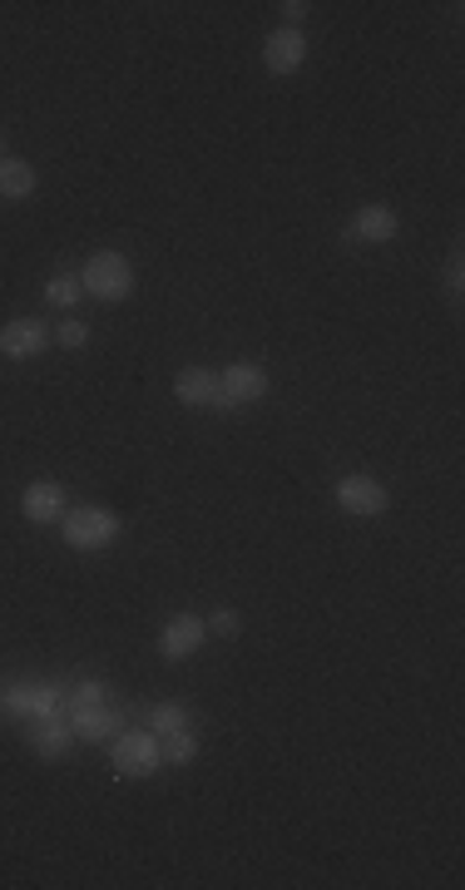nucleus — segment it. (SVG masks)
<instances>
[{
    "label": "nucleus",
    "mask_w": 465,
    "mask_h": 890,
    "mask_svg": "<svg viewBox=\"0 0 465 890\" xmlns=\"http://www.w3.org/2000/svg\"><path fill=\"white\" fill-rule=\"evenodd\" d=\"M120 535H124L120 515L104 510V505H75V510H65V519H60V539H65L70 549H80V555H104Z\"/></svg>",
    "instance_id": "nucleus-1"
},
{
    "label": "nucleus",
    "mask_w": 465,
    "mask_h": 890,
    "mask_svg": "<svg viewBox=\"0 0 465 890\" xmlns=\"http://www.w3.org/2000/svg\"><path fill=\"white\" fill-rule=\"evenodd\" d=\"M80 288L94 297V302H124V297L134 292V268L124 252H94L90 262H84L80 272Z\"/></svg>",
    "instance_id": "nucleus-2"
},
{
    "label": "nucleus",
    "mask_w": 465,
    "mask_h": 890,
    "mask_svg": "<svg viewBox=\"0 0 465 890\" xmlns=\"http://www.w3.org/2000/svg\"><path fill=\"white\" fill-rule=\"evenodd\" d=\"M268 391H272V381L258 362H232L218 371V396L208 411H224L228 416V411H242V406H252V401H262Z\"/></svg>",
    "instance_id": "nucleus-3"
},
{
    "label": "nucleus",
    "mask_w": 465,
    "mask_h": 890,
    "mask_svg": "<svg viewBox=\"0 0 465 890\" xmlns=\"http://www.w3.org/2000/svg\"><path fill=\"white\" fill-rule=\"evenodd\" d=\"M114 777H130V782H144L164 767V752H158V733L149 727H134V733H120L114 737Z\"/></svg>",
    "instance_id": "nucleus-4"
},
{
    "label": "nucleus",
    "mask_w": 465,
    "mask_h": 890,
    "mask_svg": "<svg viewBox=\"0 0 465 890\" xmlns=\"http://www.w3.org/2000/svg\"><path fill=\"white\" fill-rule=\"evenodd\" d=\"M332 495H337V510L356 515V519H376V515L391 510V490L376 480V475H362V470L342 475V480L332 485Z\"/></svg>",
    "instance_id": "nucleus-5"
},
{
    "label": "nucleus",
    "mask_w": 465,
    "mask_h": 890,
    "mask_svg": "<svg viewBox=\"0 0 465 890\" xmlns=\"http://www.w3.org/2000/svg\"><path fill=\"white\" fill-rule=\"evenodd\" d=\"M50 342H55L50 322H40V317H16V322L0 327V356H6V362H30V356H40Z\"/></svg>",
    "instance_id": "nucleus-6"
},
{
    "label": "nucleus",
    "mask_w": 465,
    "mask_h": 890,
    "mask_svg": "<svg viewBox=\"0 0 465 890\" xmlns=\"http://www.w3.org/2000/svg\"><path fill=\"white\" fill-rule=\"evenodd\" d=\"M204 639H208V623L198 619V613H174V619L164 623V633H158V659L184 663L204 649Z\"/></svg>",
    "instance_id": "nucleus-7"
},
{
    "label": "nucleus",
    "mask_w": 465,
    "mask_h": 890,
    "mask_svg": "<svg viewBox=\"0 0 465 890\" xmlns=\"http://www.w3.org/2000/svg\"><path fill=\"white\" fill-rule=\"evenodd\" d=\"M70 510L65 500V485L50 480V475H40V480L25 485V495H20V515L30 519V525H60Z\"/></svg>",
    "instance_id": "nucleus-8"
},
{
    "label": "nucleus",
    "mask_w": 465,
    "mask_h": 890,
    "mask_svg": "<svg viewBox=\"0 0 465 890\" xmlns=\"http://www.w3.org/2000/svg\"><path fill=\"white\" fill-rule=\"evenodd\" d=\"M302 60H308V35H302L298 25H278L268 40H262V65H268V74H298Z\"/></svg>",
    "instance_id": "nucleus-9"
},
{
    "label": "nucleus",
    "mask_w": 465,
    "mask_h": 890,
    "mask_svg": "<svg viewBox=\"0 0 465 890\" xmlns=\"http://www.w3.org/2000/svg\"><path fill=\"white\" fill-rule=\"evenodd\" d=\"M30 747L40 752V762H60L70 752V742H75V727H70V717H35V723L25 727Z\"/></svg>",
    "instance_id": "nucleus-10"
},
{
    "label": "nucleus",
    "mask_w": 465,
    "mask_h": 890,
    "mask_svg": "<svg viewBox=\"0 0 465 890\" xmlns=\"http://www.w3.org/2000/svg\"><path fill=\"white\" fill-rule=\"evenodd\" d=\"M120 723H124V713L110 703L75 707V713H70V727H75V737H84V742H114L120 737Z\"/></svg>",
    "instance_id": "nucleus-11"
},
{
    "label": "nucleus",
    "mask_w": 465,
    "mask_h": 890,
    "mask_svg": "<svg viewBox=\"0 0 465 890\" xmlns=\"http://www.w3.org/2000/svg\"><path fill=\"white\" fill-rule=\"evenodd\" d=\"M396 232H401L396 208H386V204L356 208V222H352V238H356V242H372V248H382V242H391Z\"/></svg>",
    "instance_id": "nucleus-12"
},
{
    "label": "nucleus",
    "mask_w": 465,
    "mask_h": 890,
    "mask_svg": "<svg viewBox=\"0 0 465 890\" xmlns=\"http://www.w3.org/2000/svg\"><path fill=\"white\" fill-rule=\"evenodd\" d=\"M174 396H178V406H214V396H218V371H208V366H184L174 376Z\"/></svg>",
    "instance_id": "nucleus-13"
},
{
    "label": "nucleus",
    "mask_w": 465,
    "mask_h": 890,
    "mask_svg": "<svg viewBox=\"0 0 465 890\" xmlns=\"http://www.w3.org/2000/svg\"><path fill=\"white\" fill-rule=\"evenodd\" d=\"M35 194V168L25 158H0V198H30Z\"/></svg>",
    "instance_id": "nucleus-14"
},
{
    "label": "nucleus",
    "mask_w": 465,
    "mask_h": 890,
    "mask_svg": "<svg viewBox=\"0 0 465 890\" xmlns=\"http://www.w3.org/2000/svg\"><path fill=\"white\" fill-rule=\"evenodd\" d=\"M158 752H164V767H188L198 757V733L178 727V733H164L158 737Z\"/></svg>",
    "instance_id": "nucleus-15"
},
{
    "label": "nucleus",
    "mask_w": 465,
    "mask_h": 890,
    "mask_svg": "<svg viewBox=\"0 0 465 890\" xmlns=\"http://www.w3.org/2000/svg\"><path fill=\"white\" fill-rule=\"evenodd\" d=\"M144 717H149V733H178V727H188V707L178 703V697H164V703L144 707Z\"/></svg>",
    "instance_id": "nucleus-16"
},
{
    "label": "nucleus",
    "mask_w": 465,
    "mask_h": 890,
    "mask_svg": "<svg viewBox=\"0 0 465 890\" xmlns=\"http://www.w3.org/2000/svg\"><path fill=\"white\" fill-rule=\"evenodd\" d=\"M80 297H84L80 272H55V278L45 282V302H50V307H60V312H65V307H75Z\"/></svg>",
    "instance_id": "nucleus-17"
},
{
    "label": "nucleus",
    "mask_w": 465,
    "mask_h": 890,
    "mask_svg": "<svg viewBox=\"0 0 465 890\" xmlns=\"http://www.w3.org/2000/svg\"><path fill=\"white\" fill-rule=\"evenodd\" d=\"M50 337H55V346H65V352H80V346L90 342V327H84L80 317H65V322L50 327Z\"/></svg>",
    "instance_id": "nucleus-18"
},
{
    "label": "nucleus",
    "mask_w": 465,
    "mask_h": 890,
    "mask_svg": "<svg viewBox=\"0 0 465 890\" xmlns=\"http://www.w3.org/2000/svg\"><path fill=\"white\" fill-rule=\"evenodd\" d=\"M100 703H110V687H104L100 677H90V683H80L75 693H70V713H75V707H100Z\"/></svg>",
    "instance_id": "nucleus-19"
},
{
    "label": "nucleus",
    "mask_w": 465,
    "mask_h": 890,
    "mask_svg": "<svg viewBox=\"0 0 465 890\" xmlns=\"http://www.w3.org/2000/svg\"><path fill=\"white\" fill-rule=\"evenodd\" d=\"M204 623H208V633H214V639H238V633H242V613H232V609H218L214 619H204Z\"/></svg>",
    "instance_id": "nucleus-20"
},
{
    "label": "nucleus",
    "mask_w": 465,
    "mask_h": 890,
    "mask_svg": "<svg viewBox=\"0 0 465 890\" xmlns=\"http://www.w3.org/2000/svg\"><path fill=\"white\" fill-rule=\"evenodd\" d=\"M461 288H465V258H461V252H451V262H446V292L461 297Z\"/></svg>",
    "instance_id": "nucleus-21"
},
{
    "label": "nucleus",
    "mask_w": 465,
    "mask_h": 890,
    "mask_svg": "<svg viewBox=\"0 0 465 890\" xmlns=\"http://www.w3.org/2000/svg\"><path fill=\"white\" fill-rule=\"evenodd\" d=\"M278 10H282V20H288V25L302 30V15H308L312 6H308V0H288V6H278Z\"/></svg>",
    "instance_id": "nucleus-22"
},
{
    "label": "nucleus",
    "mask_w": 465,
    "mask_h": 890,
    "mask_svg": "<svg viewBox=\"0 0 465 890\" xmlns=\"http://www.w3.org/2000/svg\"><path fill=\"white\" fill-rule=\"evenodd\" d=\"M0 158H6V134H0Z\"/></svg>",
    "instance_id": "nucleus-23"
}]
</instances>
